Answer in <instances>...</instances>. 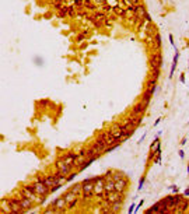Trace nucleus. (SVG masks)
I'll use <instances>...</instances> for the list:
<instances>
[{
	"mask_svg": "<svg viewBox=\"0 0 189 214\" xmlns=\"http://www.w3.org/2000/svg\"><path fill=\"white\" fill-rule=\"evenodd\" d=\"M94 183H95V178H88L83 181V189H81V194L84 199H90L94 194Z\"/></svg>",
	"mask_w": 189,
	"mask_h": 214,
	"instance_id": "nucleus-1",
	"label": "nucleus"
},
{
	"mask_svg": "<svg viewBox=\"0 0 189 214\" xmlns=\"http://www.w3.org/2000/svg\"><path fill=\"white\" fill-rule=\"evenodd\" d=\"M31 189H32L35 193H38V194H41V196H46V194H49L50 193V189L48 188L46 185L43 183L42 181H39V179H37L35 182H32L31 185H28Z\"/></svg>",
	"mask_w": 189,
	"mask_h": 214,
	"instance_id": "nucleus-2",
	"label": "nucleus"
},
{
	"mask_svg": "<svg viewBox=\"0 0 189 214\" xmlns=\"http://www.w3.org/2000/svg\"><path fill=\"white\" fill-rule=\"evenodd\" d=\"M55 167H56L57 172H60L62 175H65V176H67L69 174H72V165H67L66 162L63 161V158H57L56 162H55Z\"/></svg>",
	"mask_w": 189,
	"mask_h": 214,
	"instance_id": "nucleus-3",
	"label": "nucleus"
},
{
	"mask_svg": "<svg viewBox=\"0 0 189 214\" xmlns=\"http://www.w3.org/2000/svg\"><path fill=\"white\" fill-rule=\"evenodd\" d=\"M94 194L104 197L105 194V179H102L101 176L95 178V183H94Z\"/></svg>",
	"mask_w": 189,
	"mask_h": 214,
	"instance_id": "nucleus-4",
	"label": "nucleus"
},
{
	"mask_svg": "<svg viewBox=\"0 0 189 214\" xmlns=\"http://www.w3.org/2000/svg\"><path fill=\"white\" fill-rule=\"evenodd\" d=\"M109 133L116 142H122L123 138H125V135H123V130H122V127H120V125H113Z\"/></svg>",
	"mask_w": 189,
	"mask_h": 214,
	"instance_id": "nucleus-5",
	"label": "nucleus"
},
{
	"mask_svg": "<svg viewBox=\"0 0 189 214\" xmlns=\"http://www.w3.org/2000/svg\"><path fill=\"white\" fill-rule=\"evenodd\" d=\"M9 211H10V213H21V211H24L23 207H21V204H20V200L9 201Z\"/></svg>",
	"mask_w": 189,
	"mask_h": 214,
	"instance_id": "nucleus-6",
	"label": "nucleus"
},
{
	"mask_svg": "<svg viewBox=\"0 0 189 214\" xmlns=\"http://www.w3.org/2000/svg\"><path fill=\"white\" fill-rule=\"evenodd\" d=\"M63 161L66 162L67 165H72V167H74V161H76L77 158V154H74V153H67V154L62 155Z\"/></svg>",
	"mask_w": 189,
	"mask_h": 214,
	"instance_id": "nucleus-7",
	"label": "nucleus"
},
{
	"mask_svg": "<svg viewBox=\"0 0 189 214\" xmlns=\"http://www.w3.org/2000/svg\"><path fill=\"white\" fill-rule=\"evenodd\" d=\"M31 199L28 197H24V196H21V200H20V204H21V207H23V210H30L31 207H32V203H31Z\"/></svg>",
	"mask_w": 189,
	"mask_h": 214,
	"instance_id": "nucleus-8",
	"label": "nucleus"
},
{
	"mask_svg": "<svg viewBox=\"0 0 189 214\" xmlns=\"http://www.w3.org/2000/svg\"><path fill=\"white\" fill-rule=\"evenodd\" d=\"M150 63H151L153 67H160L161 65H163V60H161V56H160L158 53H156V55H153L151 59H150Z\"/></svg>",
	"mask_w": 189,
	"mask_h": 214,
	"instance_id": "nucleus-9",
	"label": "nucleus"
},
{
	"mask_svg": "<svg viewBox=\"0 0 189 214\" xmlns=\"http://www.w3.org/2000/svg\"><path fill=\"white\" fill-rule=\"evenodd\" d=\"M115 190V181L113 179H106L105 181V193Z\"/></svg>",
	"mask_w": 189,
	"mask_h": 214,
	"instance_id": "nucleus-10",
	"label": "nucleus"
},
{
	"mask_svg": "<svg viewBox=\"0 0 189 214\" xmlns=\"http://www.w3.org/2000/svg\"><path fill=\"white\" fill-rule=\"evenodd\" d=\"M63 197H65V200H66L67 203H72V201H73V200H76L77 194H76V193H73V192H72V190H70V189H69V190H67L66 193L63 194Z\"/></svg>",
	"mask_w": 189,
	"mask_h": 214,
	"instance_id": "nucleus-11",
	"label": "nucleus"
},
{
	"mask_svg": "<svg viewBox=\"0 0 189 214\" xmlns=\"http://www.w3.org/2000/svg\"><path fill=\"white\" fill-rule=\"evenodd\" d=\"M178 57H179V52H178V49H175V56H174V65H172V67H171V74H169L171 77H172L174 72H175V69H176V65H178Z\"/></svg>",
	"mask_w": 189,
	"mask_h": 214,
	"instance_id": "nucleus-12",
	"label": "nucleus"
},
{
	"mask_svg": "<svg viewBox=\"0 0 189 214\" xmlns=\"http://www.w3.org/2000/svg\"><path fill=\"white\" fill-rule=\"evenodd\" d=\"M67 14H69V17H74L76 16V9H74V6H67Z\"/></svg>",
	"mask_w": 189,
	"mask_h": 214,
	"instance_id": "nucleus-13",
	"label": "nucleus"
},
{
	"mask_svg": "<svg viewBox=\"0 0 189 214\" xmlns=\"http://www.w3.org/2000/svg\"><path fill=\"white\" fill-rule=\"evenodd\" d=\"M66 16H69V14H67V9H60L59 13H57V17H59V18H65Z\"/></svg>",
	"mask_w": 189,
	"mask_h": 214,
	"instance_id": "nucleus-14",
	"label": "nucleus"
},
{
	"mask_svg": "<svg viewBox=\"0 0 189 214\" xmlns=\"http://www.w3.org/2000/svg\"><path fill=\"white\" fill-rule=\"evenodd\" d=\"M84 6H86L88 10H94V3L91 0H84Z\"/></svg>",
	"mask_w": 189,
	"mask_h": 214,
	"instance_id": "nucleus-15",
	"label": "nucleus"
},
{
	"mask_svg": "<svg viewBox=\"0 0 189 214\" xmlns=\"http://www.w3.org/2000/svg\"><path fill=\"white\" fill-rule=\"evenodd\" d=\"M76 6H84V0H74Z\"/></svg>",
	"mask_w": 189,
	"mask_h": 214,
	"instance_id": "nucleus-16",
	"label": "nucleus"
},
{
	"mask_svg": "<svg viewBox=\"0 0 189 214\" xmlns=\"http://www.w3.org/2000/svg\"><path fill=\"white\" fill-rule=\"evenodd\" d=\"M144 17H146V20H147V21H150V23H151V17H150L149 14L146 13V14H144Z\"/></svg>",
	"mask_w": 189,
	"mask_h": 214,
	"instance_id": "nucleus-17",
	"label": "nucleus"
},
{
	"mask_svg": "<svg viewBox=\"0 0 189 214\" xmlns=\"http://www.w3.org/2000/svg\"><path fill=\"white\" fill-rule=\"evenodd\" d=\"M84 39V35H79V38H77V41H79V42H80V41H83Z\"/></svg>",
	"mask_w": 189,
	"mask_h": 214,
	"instance_id": "nucleus-18",
	"label": "nucleus"
},
{
	"mask_svg": "<svg viewBox=\"0 0 189 214\" xmlns=\"http://www.w3.org/2000/svg\"><path fill=\"white\" fill-rule=\"evenodd\" d=\"M181 81H182V83H185V76H183V74H182V76H181Z\"/></svg>",
	"mask_w": 189,
	"mask_h": 214,
	"instance_id": "nucleus-19",
	"label": "nucleus"
},
{
	"mask_svg": "<svg viewBox=\"0 0 189 214\" xmlns=\"http://www.w3.org/2000/svg\"><path fill=\"white\" fill-rule=\"evenodd\" d=\"M105 0H97V3H104Z\"/></svg>",
	"mask_w": 189,
	"mask_h": 214,
	"instance_id": "nucleus-20",
	"label": "nucleus"
},
{
	"mask_svg": "<svg viewBox=\"0 0 189 214\" xmlns=\"http://www.w3.org/2000/svg\"><path fill=\"white\" fill-rule=\"evenodd\" d=\"M185 194H189V188H188V189H186V190H185Z\"/></svg>",
	"mask_w": 189,
	"mask_h": 214,
	"instance_id": "nucleus-21",
	"label": "nucleus"
}]
</instances>
